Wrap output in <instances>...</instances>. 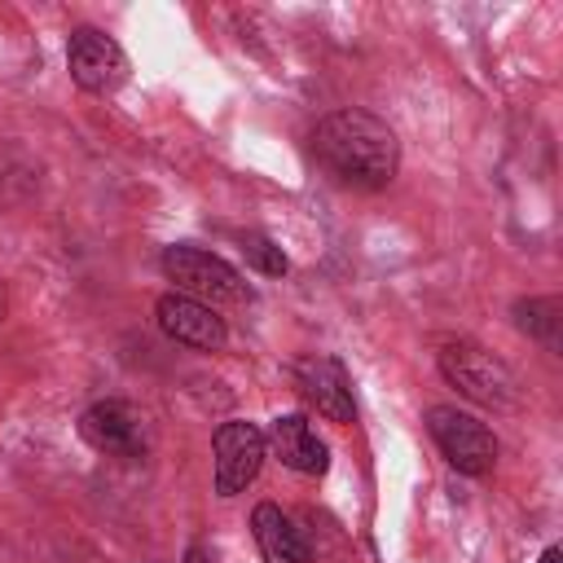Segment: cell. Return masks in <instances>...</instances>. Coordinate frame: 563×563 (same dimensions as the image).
<instances>
[{
    "mask_svg": "<svg viewBox=\"0 0 563 563\" xmlns=\"http://www.w3.org/2000/svg\"><path fill=\"white\" fill-rule=\"evenodd\" d=\"M312 150L343 185H356V189H383L400 167L396 132L369 110L325 114L312 132Z\"/></svg>",
    "mask_w": 563,
    "mask_h": 563,
    "instance_id": "1",
    "label": "cell"
},
{
    "mask_svg": "<svg viewBox=\"0 0 563 563\" xmlns=\"http://www.w3.org/2000/svg\"><path fill=\"white\" fill-rule=\"evenodd\" d=\"M440 374H444L462 396H471V400H479V405H488V409H510V405L519 400L515 374H510L493 352H484L479 343H466V339L444 343V347H440Z\"/></svg>",
    "mask_w": 563,
    "mask_h": 563,
    "instance_id": "2",
    "label": "cell"
},
{
    "mask_svg": "<svg viewBox=\"0 0 563 563\" xmlns=\"http://www.w3.org/2000/svg\"><path fill=\"white\" fill-rule=\"evenodd\" d=\"M163 273L176 282L180 295L198 299V303H246L251 299V286L242 282V273L233 264H224L220 255L211 251H198V246H167L163 251Z\"/></svg>",
    "mask_w": 563,
    "mask_h": 563,
    "instance_id": "3",
    "label": "cell"
},
{
    "mask_svg": "<svg viewBox=\"0 0 563 563\" xmlns=\"http://www.w3.org/2000/svg\"><path fill=\"white\" fill-rule=\"evenodd\" d=\"M427 427H431V440L440 444V453L449 457V466H457L462 475H488L493 471L497 440L475 413H466L457 405H435L427 413Z\"/></svg>",
    "mask_w": 563,
    "mask_h": 563,
    "instance_id": "4",
    "label": "cell"
},
{
    "mask_svg": "<svg viewBox=\"0 0 563 563\" xmlns=\"http://www.w3.org/2000/svg\"><path fill=\"white\" fill-rule=\"evenodd\" d=\"M66 66H70V79L88 92H114L123 79H128V57L123 48L106 35V31H75L70 35V48H66Z\"/></svg>",
    "mask_w": 563,
    "mask_h": 563,
    "instance_id": "5",
    "label": "cell"
},
{
    "mask_svg": "<svg viewBox=\"0 0 563 563\" xmlns=\"http://www.w3.org/2000/svg\"><path fill=\"white\" fill-rule=\"evenodd\" d=\"M295 387L299 396L330 422H352L356 418V400H352V383H347V369L334 361V356H299L295 361Z\"/></svg>",
    "mask_w": 563,
    "mask_h": 563,
    "instance_id": "6",
    "label": "cell"
},
{
    "mask_svg": "<svg viewBox=\"0 0 563 563\" xmlns=\"http://www.w3.org/2000/svg\"><path fill=\"white\" fill-rule=\"evenodd\" d=\"M79 435L110 457H141L145 453V418L128 400H97L79 418Z\"/></svg>",
    "mask_w": 563,
    "mask_h": 563,
    "instance_id": "7",
    "label": "cell"
},
{
    "mask_svg": "<svg viewBox=\"0 0 563 563\" xmlns=\"http://www.w3.org/2000/svg\"><path fill=\"white\" fill-rule=\"evenodd\" d=\"M264 462V431L251 422H224L216 431V493L233 497L242 493Z\"/></svg>",
    "mask_w": 563,
    "mask_h": 563,
    "instance_id": "8",
    "label": "cell"
},
{
    "mask_svg": "<svg viewBox=\"0 0 563 563\" xmlns=\"http://www.w3.org/2000/svg\"><path fill=\"white\" fill-rule=\"evenodd\" d=\"M158 325H163L167 339H176L185 347H198V352H216L229 339V330L216 317V308H207V303H198V299H189L180 290L158 299Z\"/></svg>",
    "mask_w": 563,
    "mask_h": 563,
    "instance_id": "9",
    "label": "cell"
},
{
    "mask_svg": "<svg viewBox=\"0 0 563 563\" xmlns=\"http://www.w3.org/2000/svg\"><path fill=\"white\" fill-rule=\"evenodd\" d=\"M264 444H273V453H277L290 471H299V475H321L325 462H330V457H325V444L317 440V431H312L308 418H299V413L273 418Z\"/></svg>",
    "mask_w": 563,
    "mask_h": 563,
    "instance_id": "10",
    "label": "cell"
},
{
    "mask_svg": "<svg viewBox=\"0 0 563 563\" xmlns=\"http://www.w3.org/2000/svg\"><path fill=\"white\" fill-rule=\"evenodd\" d=\"M251 528H255V545H260L264 563H308V541H303L299 528L282 515V506H273V501L255 506Z\"/></svg>",
    "mask_w": 563,
    "mask_h": 563,
    "instance_id": "11",
    "label": "cell"
},
{
    "mask_svg": "<svg viewBox=\"0 0 563 563\" xmlns=\"http://www.w3.org/2000/svg\"><path fill=\"white\" fill-rule=\"evenodd\" d=\"M515 312H519V325H523V330L541 334L550 347L559 343V299H528V303H519Z\"/></svg>",
    "mask_w": 563,
    "mask_h": 563,
    "instance_id": "12",
    "label": "cell"
},
{
    "mask_svg": "<svg viewBox=\"0 0 563 563\" xmlns=\"http://www.w3.org/2000/svg\"><path fill=\"white\" fill-rule=\"evenodd\" d=\"M242 251H246V260H251L260 273H268V277H282V273H286V255H282V246L268 242L264 233H246V238H242Z\"/></svg>",
    "mask_w": 563,
    "mask_h": 563,
    "instance_id": "13",
    "label": "cell"
},
{
    "mask_svg": "<svg viewBox=\"0 0 563 563\" xmlns=\"http://www.w3.org/2000/svg\"><path fill=\"white\" fill-rule=\"evenodd\" d=\"M185 563H216V559H211V550H207V545H198V541H194V545L185 550Z\"/></svg>",
    "mask_w": 563,
    "mask_h": 563,
    "instance_id": "14",
    "label": "cell"
},
{
    "mask_svg": "<svg viewBox=\"0 0 563 563\" xmlns=\"http://www.w3.org/2000/svg\"><path fill=\"white\" fill-rule=\"evenodd\" d=\"M541 563H563V550H559V545H550V550L541 554Z\"/></svg>",
    "mask_w": 563,
    "mask_h": 563,
    "instance_id": "15",
    "label": "cell"
},
{
    "mask_svg": "<svg viewBox=\"0 0 563 563\" xmlns=\"http://www.w3.org/2000/svg\"><path fill=\"white\" fill-rule=\"evenodd\" d=\"M0 317H4V290H0Z\"/></svg>",
    "mask_w": 563,
    "mask_h": 563,
    "instance_id": "16",
    "label": "cell"
}]
</instances>
